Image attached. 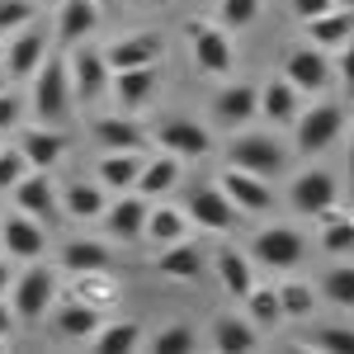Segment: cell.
<instances>
[{
  "mask_svg": "<svg viewBox=\"0 0 354 354\" xmlns=\"http://www.w3.org/2000/svg\"><path fill=\"white\" fill-rule=\"evenodd\" d=\"M326 298L335 302V307H350L354 302V270L350 265H335V270L326 274Z\"/></svg>",
  "mask_w": 354,
  "mask_h": 354,
  "instance_id": "cell-40",
  "label": "cell"
},
{
  "mask_svg": "<svg viewBox=\"0 0 354 354\" xmlns=\"http://www.w3.org/2000/svg\"><path fill=\"white\" fill-rule=\"evenodd\" d=\"M137 170H142V151H104L100 161V185L113 194H128L137 185Z\"/></svg>",
  "mask_w": 354,
  "mask_h": 354,
  "instance_id": "cell-29",
  "label": "cell"
},
{
  "mask_svg": "<svg viewBox=\"0 0 354 354\" xmlns=\"http://www.w3.org/2000/svg\"><path fill=\"white\" fill-rule=\"evenodd\" d=\"M156 270L170 274V279H180V283H189L203 274V250L189 241V236H180V241L161 245V255H156Z\"/></svg>",
  "mask_w": 354,
  "mask_h": 354,
  "instance_id": "cell-23",
  "label": "cell"
},
{
  "mask_svg": "<svg viewBox=\"0 0 354 354\" xmlns=\"http://www.w3.org/2000/svg\"><path fill=\"white\" fill-rule=\"evenodd\" d=\"M189 232V218H185V208H147V222H142V241H156V245H170L180 241Z\"/></svg>",
  "mask_w": 354,
  "mask_h": 354,
  "instance_id": "cell-30",
  "label": "cell"
},
{
  "mask_svg": "<svg viewBox=\"0 0 354 354\" xmlns=\"http://www.w3.org/2000/svg\"><path fill=\"white\" fill-rule=\"evenodd\" d=\"M317 350H354V330L350 326H317L312 330Z\"/></svg>",
  "mask_w": 354,
  "mask_h": 354,
  "instance_id": "cell-42",
  "label": "cell"
},
{
  "mask_svg": "<svg viewBox=\"0 0 354 354\" xmlns=\"http://www.w3.org/2000/svg\"><path fill=\"white\" fill-rule=\"evenodd\" d=\"M33 19V0H0V33H19Z\"/></svg>",
  "mask_w": 354,
  "mask_h": 354,
  "instance_id": "cell-41",
  "label": "cell"
},
{
  "mask_svg": "<svg viewBox=\"0 0 354 354\" xmlns=\"http://www.w3.org/2000/svg\"><path fill=\"white\" fill-rule=\"evenodd\" d=\"M185 33H189V48H194V62H198V71H208V76H227V71L236 66L232 38H227L218 24L189 19V24H185Z\"/></svg>",
  "mask_w": 354,
  "mask_h": 354,
  "instance_id": "cell-3",
  "label": "cell"
},
{
  "mask_svg": "<svg viewBox=\"0 0 354 354\" xmlns=\"http://www.w3.org/2000/svg\"><path fill=\"white\" fill-rule=\"evenodd\" d=\"M245 312H250V326H274V322H279V298H274V288L250 283V293H245Z\"/></svg>",
  "mask_w": 354,
  "mask_h": 354,
  "instance_id": "cell-37",
  "label": "cell"
},
{
  "mask_svg": "<svg viewBox=\"0 0 354 354\" xmlns=\"http://www.w3.org/2000/svg\"><path fill=\"white\" fill-rule=\"evenodd\" d=\"M213 270H218V283L232 293V298H245V293H250V283H255L250 260H245L236 245H222L218 255H213Z\"/></svg>",
  "mask_w": 354,
  "mask_h": 354,
  "instance_id": "cell-28",
  "label": "cell"
},
{
  "mask_svg": "<svg viewBox=\"0 0 354 354\" xmlns=\"http://www.w3.org/2000/svg\"><path fill=\"white\" fill-rule=\"evenodd\" d=\"M57 208L71 222H95L109 203H104V185H90V180H71L66 189L57 194Z\"/></svg>",
  "mask_w": 354,
  "mask_h": 354,
  "instance_id": "cell-19",
  "label": "cell"
},
{
  "mask_svg": "<svg viewBox=\"0 0 354 354\" xmlns=\"http://www.w3.org/2000/svg\"><path fill=\"white\" fill-rule=\"evenodd\" d=\"M95 326H100V307H90L85 298H66L53 317V330L62 340H85Z\"/></svg>",
  "mask_w": 354,
  "mask_h": 354,
  "instance_id": "cell-27",
  "label": "cell"
},
{
  "mask_svg": "<svg viewBox=\"0 0 354 354\" xmlns=\"http://www.w3.org/2000/svg\"><path fill=\"white\" fill-rule=\"evenodd\" d=\"M137 5H151V0H137Z\"/></svg>",
  "mask_w": 354,
  "mask_h": 354,
  "instance_id": "cell-51",
  "label": "cell"
},
{
  "mask_svg": "<svg viewBox=\"0 0 354 354\" xmlns=\"http://www.w3.org/2000/svg\"><path fill=\"white\" fill-rule=\"evenodd\" d=\"M330 5H345V10H350V5H354V0H330Z\"/></svg>",
  "mask_w": 354,
  "mask_h": 354,
  "instance_id": "cell-49",
  "label": "cell"
},
{
  "mask_svg": "<svg viewBox=\"0 0 354 354\" xmlns=\"http://www.w3.org/2000/svg\"><path fill=\"white\" fill-rule=\"evenodd\" d=\"M185 218L198 222V227H208V232H232L236 227V208L227 203V194L213 185V189H194L185 198Z\"/></svg>",
  "mask_w": 354,
  "mask_h": 354,
  "instance_id": "cell-15",
  "label": "cell"
},
{
  "mask_svg": "<svg viewBox=\"0 0 354 354\" xmlns=\"http://www.w3.org/2000/svg\"><path fill=\"white\" fill-rule=\"evenodd\" d=\"M76 298H85L90 307H100V312H104V307L118 298V283H113L104 270H90V274H81V293H76Z\"/></svg>",
  "mask_w": 354,
  "mask_h": 354,
  "instance_id": "cell-36",
  "label": "cell"
},
{
  "mask_svg": "<svg viewBox=\"0 0 354 354\" xmlns=\"http://www.w3.org/2000/svg\"><path fill=\"white\" fill-rule=\"evenodd\" d=\"M10 279H15V274H10V265H5V260H0V293H5V288H10Z\"/></svg>",
  "mask_w": 354,
  "mask_h": 354,
  "instance_id": "cell-47",
  "label": "cell"
},
{
  "mask_svg": "<svg viewBox=\"0 0 354 354\" xmlns=\"http://www.w3.org/2000/svg\"><path fill=\"white\" fill-rule=\"evenodd\" d=\"M335 194H340V185H335L330 170H302L298 180L288 185V203H293V213H302V218H317Z\"/></svg>",
  "mask_w": 354,
  "mask_h": 354,
  "instance_id": "cell-13",
  "label": "cell"
},
{
  "mask_svg": "<svg viewBox=\"0 0 354 354\" xmlns=\"http://www.w3.org/2000/svg\"><path fill=\"white\" fill-rule=\"evenodd\" d=\"M151 350H161V354H189L198 350V335H194V326H165L151 335Z\"/></svg>",
  "mask_w": 354,
  "mask_h": 354,
  "instance_id": "cell-38",
  "label": "cell"
},
{
  "mask_svg": "<svg viewBox=\"0 0 354 354\" xmlns=\"http://www.w3.org/2000/svg\"><path fill=\"white\" fill-rule=\"evenodd\" d=\"M71 104H76V95H71V76H66V57H43L38 71H33V113H38V123H48V128L66 123Z\"/></svg>",
  "mask_w": 354,
  "mask_h": 354,
  "instance_id": "cell-1",
  "label": "cell"
},
{
  "mask_svg": "<svg viewBox=\"0 0 354 354\" xmlns=\"http://www.w3.org/2000/svg\"><path fill=\"white\" fill-rule=\"evenodd\" d=\"M95 24H100V5L95 0H62V10H57V43L76 48V43H85L95 33Z\"/></svg>",
  "mask_w": 354,
  "mask_h": 354,
  "instance_id": "cell-17",
  "label": "cell"
},
{
  "mask_svg": "<svg viewBox=\"0 0 354 354\" xmlns=\"http://www.w3.org/2000/svg\"><path fill=\"white\" fill-rule=\"evenodd\" d=\"M19 123V100L10 90H0V128H15Z\"/></svg>",
  "mask_w": 354,
  "mask_h": 354,
  "instance_id": "cell-44",
  "label": "cell"
},
{
  "mask_svg": "<svg viewBox=\"0 0 354 354\" xmlns=\"http://www.w3.org/2000/svg\"><path fill=\"white\" fill-rule=\"evenodd\" d=\"M10 326H15V307L0 302V335H10Z\"/></svg>",
  "mask_w": 354,
  "mask_h": 354,
  "instance_id": "cell-46",
  "label": "cell"
},
{
  "mask_svg": "<svg viewBox=\"0 0 354 354\" xmlns=\"http://www.w3.org/2000/svg\"><path fill=\"white\" fill-rule=\"evenodd\" d=\"M274 298H279V317H293V322H302V317H312L317 312V293L307 288V283H279L274 288Z\"/></svg>",
  "mask_w": 354,
  "mask_h": 354,
  "instance_id": "cell-35",
  "label": "cell"
},
{
  "mask_svg": "<svg viewBox=\"0 0 354 354\" xmlns=\"http://www.w3.org/2000/svg\"><path fill=\"white\" fill-rule=\"evenodd\" d=\"M43 57H48V33L24 24L19 33H10V48H5V76H10V81H28V76L38 71Z\"/></svg>",
  "mask_w": 354,
  "mask_h": 354,
  "instance_id": "cell-10",
  "label": "cell"
},
{
  "mask_svg": "<svg viewBox=\"0 0 354 354\" xmlns=\"http://www.w3.org/2000/svg\"><path fill=\"white\" fill-rule=\"evenodd\" d=\"M255 95H260V85H227L218 100H213V123L227 128V133H236L241 123L255 118Z\"/></svg>",
  "mask_w": 354,
  "mask_h": 354,
  "instance_id": "cell-18",
  "label": "cell"
},
{
  "mask_svg": "<svg viewBox=\"0 0 354 354\" xmlns=\"http://www.w3.org/2000/svg\"><path fill=\"white\" fill-rule=\"evenodd\" d=\"M5 81H10V76H5V71H0V90H5Z\"/></svg>",
  "mask_w": 354,
  "mask_h": 354,
  "instance_id": "cell-50",
  "label": "cell"
},
{
  "mask_svg": "<svg viewBox=\"0 0 354 354\" xmlns=\"http://www.w3.org/2000/svg\"><path fill=\"white\" fill-rule=\"evenodd\" d=\"M95 5H100V15H104V10H113V5H118V0H95Z\"/></svg>",
  "mask_w": 354,
  "mask_h": 354,
  "instance_id": "cell-48",
  "label": "cell"
},
{
  "mask_svg": "<svg viewBox=\"0 0 354 354\" xmlns=\"http://www.w3.org/2000/svg\"><path fill=\"white\" fill-rule=\"evenodd\" d=\"M151 137L161 142L170 156H180V161H189V156H208V151H213V133H208L198 118H185V113H175V118H161Z\"/></svg>",
  "mask_w": 354,
  "mask_h": 354,
  "instance_id": "cell-7",
  "label": "cell"
},
{
  "mask_svg": "<svg viewBox=\"0 0 354 354\" xmlns=\"http://www.w3.org/2000/svg\"><path fill=\"white\" fill-rule=\"evenodd\" d=\"M66 76H71V95L76 100H100L104 90H109V62H104V48H76V53L66 57Z\"/></svg>",
  "mask_w": 354,
  "mask_h": 354,
  "instance_id": "cell-9",
  "label": "cell"
},
{
  "mask_svg": "<svg viewBox=\"0 0 354 354\" xmlns=\"http://www.w3.org/2000/svg\"><path fill=\"white\" fill-rule=\"evenodd\" d=\"M213 350H227V354L255 350V326L241 322V317H218L213 322Z\"/></svg>",
  "mask_w": 354,
  "mask_h": 354,
  "instance_id": "cell-34",
  "label": "cell"
},
{
  "mask_svg": "<svg viewBox=\"0 0 354 354\" xmlns=\"http://www.w3.org/2000/svg\"><path fill=\"white\" fill-rule=\"evenodd\" d=\"M307 24V43L312 48H322V53H335V48H345L354 33V19L345 5H330V10H322L317 19H302Z\"/></svg>",
  "mask_w": 354,
  "mask_h": 354,
  "instance_id": "cell-16",
  "label": "cell"
},
{
  "mask_svg": "<svg viewBox=\"0 0 354 354\" xmlns=\"http://www.w3.org/2000/svg\"><path fill=\"white\" fill-rule=\"evenodd\" d=\"M85 340H90L95 350H104V354L137 350V345H142V326H137V322H109V326H95Z\"/></svg>",
  "mask_w": 354,
  "mask_h": 354,
  "instance_id": "cell-32",
  "label": "cell"
},
{
  "mask_svg": "<svg viewBox=\"0 0 354 354\" xmlns=\"http://www.w3.org/2000/svg\"><path fill=\"white\" fill-rule=\"evenodd\" d=\"M10 194H15V208L28 213V218H53L57 213V185L48 170H24L10 185Z\"/></svg>",
  "mask_w": 354,
  "mask_h": 354,
  "instance_id": "cell-12",
  "label": "cell"
},
{
  "mask_svg": "<svg viewBox=\"0 0 354 354\" xmlns=\"http://www.w3.org/2000/svg\"><path fill=\"white\" fill-rule=\"evenodd\" d=\"M302 255H307V241H302L298 227H265L250 245V260L265 270H293Z\"/></svg>",
  "mask_w": 354,
  "mask_h": 354,
  "instance_id": "cell-6",
  "label": "cell"
},
{
  "mask_svg": "<svg viewBox=\"0 0 354 354\" xmlns=\"http://www.w3.org/2000/svg\"><path fill=\"white\" fill-rule=\"evenodd\" d=\"M227 161L236 165V170H250V175H279L283 165H288V151H283V142L270 133H241L232 137V147H227Z\"/></svg>",
  "mask_w": 354,
  "mask_h": 354,
  "instance_id": "cell-2",
  "label": "cell"
},
{
  "mask_svg": "<svg viewBox=\"0 0 354 354\" xmlns=\"http://www.w3.org/2000/svg\"><path fill=\"white\" fill-rule=\"evenodd\" d=\"M218 19L222 28H245L260 19V0H218Z\"/></svg>",
  "mask_w": 354,
  "mask_h": 354,
  "instance_id": "cell-39",
  "label": "cell"
},
{
  "mask_svg": "<svg viewBox=\"0 0 354 354\" xmlns=\"http://www.w3.org/2000/svg\"><path fill=\"white\" fill-rule=\"evenodd\" d=\"M288 5H293L298 19H317L322 10H330V0H288Z\"/></svg>",
  "mask_w": 354,
  "mask_h": 354,
  "instance_id": "cell-45",
  "label": "cell"
},
{
  "mask_svg": "<svg viewBox=\"0 0 354 354\" xmlns=\"http://www.w3.org/2000/svg\"><path fill=\"white\" fill-rule=\"evenodd\" d=\"M255 113H265L270 123H293L298 118V90L288 81H265L260 85V95H255Z\"/></svg>",
  "mask_w": 354,
  "mask_h": 354,
  "instance_id": "cell-26",
  "label": "cell"
},
{
  "mask_svg": "<svg viewBox=\"0 0 354 354\" xmlns=\"http://www.w3.org/2000/svg\"><path fill=\"white\" fill-rule=\"evenodd\" d=\"M53 298H57V274L48 265H33L15 279V317L19 322H38L43 312H53Z\"/></svg>",
  "mask_w": 354,
  "mask_h": 354,
  "instance_id": "cell-5",
  "label": "cell"
},
{
  "mask_svg": "<svg viewBox=\"0 0 354 354\" xmlns=\"http://www.w3.org/2000/svg\"><path fill=\"white\" fill-rule=\"evenodd\" d=\"M218 189L227 194V203L236 208V213H270L274 208V189L265 175H250V170H236V165H227L218 175Z\"/></svg>",
  "mask_w": 354,
  "mask_h": 354,
  "instance_id": "cell-4",
  "label": "cell"
},
{
  "mask_svg": "<svg viewBox=\"0 0 354 354\" xmlns=\"http://www.w3.org/2000/svg\"><path fill=\"white\" fill-rule=\"evenodd\" d=\"M62 270H71V274L109 270V250L100 241H66L62 245Z\"/></svg>",
  "mask_w": 354,
  "mask_h": 354,
  "instance_id": "cell-33",
  "label": "cell"
},
{
  "mask_svg": "<svg viewBox=\"0 0 354 354\" xmlns=\"http://www.w3.org/2000/svg\"><path fill=\"white\" fill-rule=\"evenodd\" d=\"M24 170H33V165L24 161V151H19V147L0 151V189H10V185H15V180L24 175Z\"/></svg>",
  "mask_w": 354,
  "mask_h": 354,
  "instance_id": "cell-43",
  "label": "cell"
},
{
  "mask_svg": "<svg viewBox=\"0 0 354 354\" xmlns=\"http://www.w3.org/2000/svg\"><path fill=\"white\" fill-rule=\"evenodd\" d=\"M156 66H128V71H113L109 85H113V95H118V104L123 109H137V104H147L151 100V90H156Z\"/></svg>",
  "mask_w": 354,
  "mask_h": 354,
  "instance_id": "cell-25",
  "label": "cell"
},
{
  "mask_svg": "<svg viewBox=\"0 0 354 354\" xmlns=\"http://www.w3.org/2000/svg\"><path fill=\"white\" fill-rule=\"evenodd\" d=\"M0 236H5V250L15 260H38L43 255V227H38V218H28L19 208H15V218H5Z\"/></svg>",
  "mask_w": 354,
  "mask_h": 354,
  "instance_id": "cell-22",
  "label": "cell"
},
{
  "mask_svg": "<svg viewBox=\"0 0 354 354\" xmlns=\"http://www.w3.org/2000/svg\"><path fill=\"white\" fill-rule=\"evenodd\" d=\"M180 185V156H156V161H142V170H137V185L133 194H142V198H161V194H170Z\"/></svg>",
  "mask_w": 354,
  "mask_h": 354,
  "instance_id": "cell-24",
  "label": "cell"
},
{
  "mask_svg": "<svg viewBox=\"0 0 354 354\" xmlns=\"http://www.w3.org/2000/svg\"><path fill=\"white\" fill-rule=\"evenodd\" d=\"M19 151H24V161L33 170H53L66 156V137L57 133V128H24L19 133Z\"/></svg>",
  "mask_w": 354,
  "mask_h": 354,
  "instance_id": "cell-21",
  "label": "cell"
},
{
  "mask_svg": "<svg viewBox=\"0 0 354 354\" xmlns=\"http://www.w3.org/2000/svg\"><path fill=\"white\" fill-rule=\"evenodd\" d=\"M147 198L142 194L128 189V198H118L113 208H104L100 218H104V227H109V236H118V241H142V222H147Z\"/></svg>",
  "mask_w": 354,
  "mask_h": 354,
  "instance_id": "cell-20",
  "label": "cell"
},
{
  "mask_svg": "<svg viewBox=\"0 0 354 354\" xmlns=\"http://www.w3.org/2000/svg\"><path fill=\"white\" fill-rule=\"evenodd\" d=\"M95 137H100L104 151H142L147 147V133L137 123H128V118H100L95 123Z\"/></svg>",
  "mask_w": 354,
  "mask_h": 354,
  "instance_id": "cell-31",
  "label": "cell"
},
{
  "mask_svg": "<svg viewBox=\"0 0 354 354\" xmlns=\"http://www.w3.org/2000/svg\"><path fill=\"white\" fill-rule=\"evenodd\" d=\"M161 53H165L161 33H128V38L104 48V62H109V71H128V66H156Z\"/></svg>",
  "mask_w": 354,
  "mask_h": 354,
  "instance_id": "cell-14",
  "label": "cell"
},
{
  "mask_svg": "<svg viewBox=\"0 0 354 354\" xmlns=\"http://www.w3.org/2000/svg\"><path fill=\"white\" fill-rule=\"evenodd\" d=\"M283 81L293 85V90H326L330 85V62H326V53L322 48H293V53L283 57Z\"/></svg>",
  "mask_w": 354,
  "mask_h": 354,
  "instance_id": "cell-11",
  "label": "cell"
},
{
  "mask_svg": "<svg viewBox=\"0 0 354 354\" xmlns=\"http://www.w3.org/2000/svg\"><path fill=\"white\" fill-rule=\"evenodd\" d=\"M293 123H298V151L302 156H322L330 142L345 133V109L340 104H317Z\"/></svg>",
  "mask_w": 354,
  "mask_h": 354,
  "instance_id": "cell-8",
  "label": "cell"
}]
</instances>
